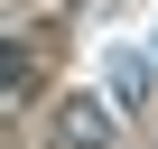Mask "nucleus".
<instances>
[{"instance_id":"nucleus-1","label":"nucleus","mask_w":158,"mask_h":149,"mask_svg":"<svg viewBox=\"0 0 158 149\" xmlns=\"http://www.w3.org/2000/svg\"><path fill=\"white\" fill-rule=\"evenodd\" d=\"M112 112H121V103H102V93L56 103V149H112Z\"/></svg>"},{"instance_id":"nucleus-2","label":"nucleus","mask_w":158,"mask_h":149,"mask_svg":"<svg viewBox=\"0 0 158 149\" xmlns=\"http://www.w3.org/2000/svg\"><path fill=\"white\" fill-rule=\"evenodd\" d=\"M112 103H121V112L149 103V65H139V56H112Z\"/></svg>"},{"instance_id":"nucleus-3","label":"nucleus","mask_w":158,"mask_h":149,"mask_svg":"<svg viewBox=\"0 0 158 149\" xmlns=\"http://www.w3.org/2000/svg\"><path fill=\"white\" fill-rule=\"evenodd\" d=\"M0 74H10V103H28V47H19V37L0 47Z\"/></svg>"}]
</instances>
